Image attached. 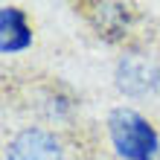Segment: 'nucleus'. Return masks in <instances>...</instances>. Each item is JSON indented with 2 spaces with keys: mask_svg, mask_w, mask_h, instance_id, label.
Returning a JSON list of instances; mask_svg holds the SVG:
<instances>
[{
  "mask_svg": "<svg viewBox=\"0 0 160 160\" xmlns=\"http://www.w3.org/2000/svg\"><path fill=\"white\" fill-rule=\"evenodd\" d=\"M160 84V64L154 55L143 50H131L117 64V88L128 96H143Z\"/></svg>",
  "mask_w": 160,
  "mask_h": 160,
  "instance_id": "obj_4",
  "label": "nucleus"
},
{
  "mask_svg": "<svg viewBox=\"0 0 160 160\" xmlns=\"http://www.w3.org/2000/svg\"><path fill=\"white\" fill-rule=\"evenodd\" d=\"M111 146L122 160H157L160 157V137L154 125L134 108H111L105 119Z\"/></svg>",
  "mask_w": 160,
  "mask_h": 160,
  "instance_id": "obj_2",
  "label": "nucleus"
},
{
  "mask_svg": "<svg viewBox=\"0 0 160 160\" xmlns=\"http://www.w3.org/2000/svg\"><path fill=\"white\" fill-rule=\"evenodd\" d=\"M76 12L88 21V26L99 35L102 41L117 44L125 41V35L131 32V21H134V12L125 3H114V0H105V3H76Z\"/></svg>",
  "mask_w": 160,
  "mask_h": 160,
  "instance_id": "obj_3",
  "label": "nucleus"
},
{
  "mask_svg": "<svg viewBox=\"0 0 160 160\" xmlns=\"http://www.w3.org/2000/svg\"><path fill=\"white\" fill-rule=\"evenodd\" d=\"M32 44V26L23 9L18 6H3L0 9V50L6 55L21 52Z\"/></svg>",
  "mask_w": 160,
  "mask_h": 160,
  "instance_id": "obj_5",
  "label": "nucleus"
},
{
  "mask_svg": "<svg viewBox=\"0 0 160 160\" xmlns=\"http://www.w3.org/2000/svg\"><path fill=\"white\" fill-rule=\"evenodd\" d=\"M3 160H96V146L79 125H26L6 143Z\"/></svg>",
  "mask_w": 160,
  "mask_h": 160,
  "instance_id": "obj_1",
  "label": "nucleus"
}]
</instances>
